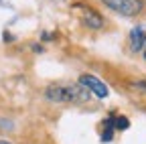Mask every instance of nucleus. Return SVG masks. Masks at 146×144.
Returning <instances> with one entry per match:
<instances>
[{"instance_id":"obj_1","label":"nucleus","mask_w":146,"mask_h":144,"mask_svg":"<svg viewBox=\"0 0 146 144\" xmlns=\"http://www.w3.org/2000/svg\"><path fill=\"white\" fill-rule=\"evenodd\" d=\"M45 96L49 102L59 104H83L89 100V92L83 85H51Z\"/></svg>"},{"instance_id":"obj_2","label":"nucleus","mask_w":146,"mask_h":144,"mask_svg":"<svg viewBox=\"0 0 146 144\" xmlns=\"http://www.w3.org/2000/svg\"><path fill=\"white\" fill-rule=\"evenodd\" d=\"M102 2L108 8H112V10H116V12L124 14V16H136L144 8L142 0H102Z\"/></svg>"},{"instance_id":"obj_3","label":"nucleus","mask_w":146,"mask_h":144,"mask_svg":"<svg viewBox=\"0 0 146 144\" xmlns=\"http://www.w3.org/2000/svg\"><path fill=\"white\" fill-rule=\"evenodd\" d=\"M79 85H83L85 89H87V92L89 94H94V96H98V98H108L110 96V87L102 81V79H98L96 75H81L79 77Z\"/></svg>"},{"instance_id":"obj_4","label":"nucleus","mask_w":146,"mask_h":144,"mask_svg":"<svg viewBox=\"0 0 146 144\" xmlns=\"http://www.w3.org/2000/svg\"><path fill=\"white\" fill-rule=\"evenodd\" d=\"M128 41H130V49L134 53L142 51V47L146 45V29L144 27H136L130 31V37H128Z\"/></svg>"},{"instance_id":"obj_5","label":"nucleus","mask_w":146,"mask_h":144,"mask_svg":"<svg viewBox=\"0 0 146 144\" xmlns=\"http://www.w3.org/2000/svg\"><path fill=\"white\" fill-rule=\"evenodd\" d=\"M83 23H85V27H89V29H102V27H104V19H102L98 12H94V10H87V12H85Z\"/></svg>"},{"instance_id":"obj_6","label":"nucleus","mask_w":146,"mask_h":144,"mask_svg":"<svg viewBox=\"0 0 146 144\" xmlns=\"http://www.w3.org/2000/svg\"><path fill=\"white\" fill-rule=\"evenodd\" d=\"M114 138V124H112V118L106 120V130L102 132V142H112Z\"/></svg>"},{"instance_id":"obj_7","label":"nucleus","mask_w":146,"mask_h":144,"mask_svg":"<svg viewBox=\"0 0 146 144\" xmlns=\"http://www.w3.org/2000/svg\"><path fill=\"white\" fill-rule=\"evenodd\" d=\"M112 124H114V130H128V126H130L126 116H118L116 120H112Z\"/></svg>"},{"instance_id":"obj_8","label":"nucleus","mask_w":146,"mask_h":144,"mask_svg":"<svg viewBox=\"0 0 146 144\" xmlns=\"http://www.w3.org/2000/svg\"><path fill=\"white\" fill-rule=\"evenodd\" d=\"M0 144H10V142L8 140H0Z\"/></svg>"},{"instance_id":"obj_9","label":"nucleus","mask_w":146,"mask_h":144,"mask_svg":"<svg viewBox=\"0 0 146 144\" xmlns=\"http://www.w3.org/2000/svg\"><path fill=\"white\" fill-rule=\"evenodd\" d=\"M142 49H144V59H146V45H144V47H142Z\"/></svg>"}]
</instances>
